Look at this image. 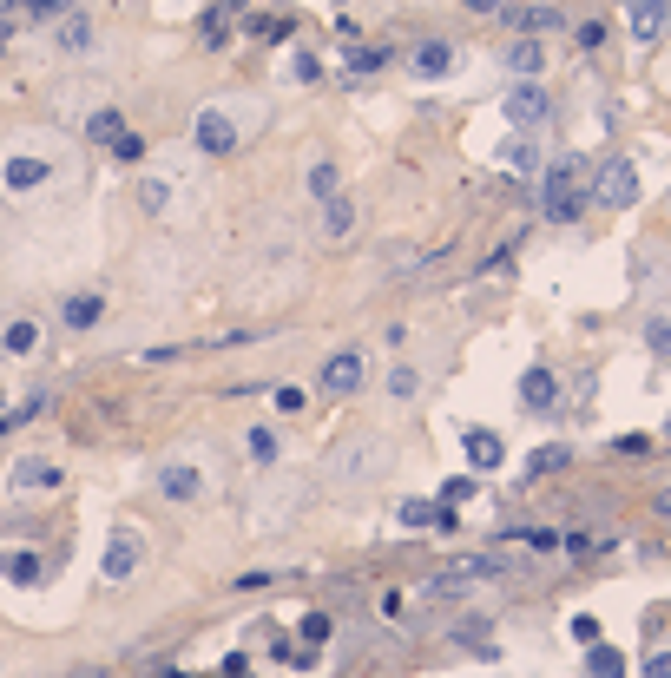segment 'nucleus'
Returning a JSON list of instances; mask_svg holds the SVG:
<instances>
[{"label": "nucleus", "mask_w": 671, "mask_h": 678, "mask_svg": "<svg viewBox=\"0 0 671 678\" xmlns=\"http://www.w3.org/2000/svg\"><path fill=\"white\" fill-rule=\"evenodd\" d=\"M99 316H106V297H99V290H73V297L60 303V323H66V330H93Z\"/></svg>", "instance_id": "a211bd4d"}, {"label": "nucleus", "mask_w": 671, "mask_h": 678, "mask_svg": "<svg viewBox=\"0 0 671 678\" xmlns=\"http://www.w3.org/2000/svg\"><path fill=\"white\" fill-rule=\"evenodd\" d=\"M7 481H14L20 494H53L66 481L60 474V461H47V455H27V461H14V474H7Z\"/></svg>", "instance_id": "ddd939ff"}, {"label": "nucleus", "mask_w": 671, "mask_h": 678, "mask_svg": "<svg viewBox=\"0 0 671 678\" xmlns=\"http://www.w3.org/2000/svg\"><path fill=\"white\" fill-rule=\"evenodd\" d=\"M323 639H329V619H323V613H310V619H303V646L316 652V646H323Z\"/></svg>", "instance_id": "58836bf2"}, {"label": "nucleus", "mask_w": 671, "mask_h": 678, "mask_svg": "<svg viewBox=\"0 0 671 678\" xmlns=\"http://www.w3.org/2000/svg\"><path fill=\"white\" fill-rule=\"evenodd\" d=\"M33 20H60V14H73V0H20Z\"/></svg>", "instance_id": "c9c22d12"}, {"label": "nucleus", "mask_w": 671, "mask_h": 678, "mask_svg": "<svg viewBox=\"0 0 671 678\" xmlns=\"http://www.w3.org/2000/svg\"><path fill=\"white\" fill-rule=\"evenodd\" d=\"M33 343H40V330H33L27 316H14V323H7V356H27Z\"/></svg>", "instance_id": "7c9ffc66"}, {"label": "nucleus", "mask_w": 671, "mask_h": 678, "mask_svg": "<svg viewBox=\"0 0 671 678\" xmlns=\"http://www.w3.org/2000/svg\"><path fill=\"white\" fill-rule=\"evenodd\" d=\"M566 639H573V646H599V619L593 613H573V619H566Z\"/></svg>", "instance_id": "473e14b6"}, {"label": "nucleus", "mask_w": 671, "mask_h": 678, "mask_svg": "<svg viewBox=\"0 0 671 678\" xmlns=\"http://www.w3.org/2000/svg\"><path fill=\"white\" fill-rule=\"evenodd\" d=\"M237 139H244V132L231 126V112H224V106H204L198 119H191V145H198L204 158H231Z\"/></svg>", "instance_id": "39448f33"}, {"label": "nucleus", "mask_w": 671, "mask_h": 678, "mask_svg": "<svg viewBox=\"0 0 671 678\" xmlns=\"http://www.w3.org/2000/svg\"><path fill=\"white\" fill-rule=\"evenodd\" d=\"M244 448H250V461H257V468H270V461H277V435H270V428H250Z\"/></svg>", "instance_id": "cd10ccee"}, {"label": "nucleus", "mask_w": 671, "mask_h": 678, "mask_svg": "<svg viewBox=\"0 0 671 678\" xmlns=\"http://www.w3.org/2000/svg\"><path fill=\"white\" fill-rule=\"evenodd\" d=\"M461 448H468V468H474V474H494L500 461H507V442H500L494 428H468V435H461Z\"/></svg>", "instance_id": "4468645a"}, {"label": "nucleus", "mask_w": 671, "mask_h": 678, "mask_svg": "<svg viewBox=\"0 0 671 678\" xmlns=\"http://www.w3.org/2000/svg\"><path fill=\"white\" fill-rule=\"evenodd\" d=\"M500 112H507V126H514V132H540L553 119V99H547L540 79H514L507 99H500Z\"/></svg>", "instance_id": "f03ea898"}, {"label": "nucleus", "mask_w": 671, "mask_h": 678, "mask_svg": "<svg viewBox=\"0 0 671 678\" xmlns=\"http://www.w3.org/2000/svg\"><path fill=\"white\" fill-rule=\"evenodd\" d=\"M369 382V363H362V349H336L323 369H316V389L323 395H356Z\"/></svg>", "instance_id": "423d86ee"}, {"label": "nucleus", "mask_w": 671, "mask_h": 678, "mask_svg": "<svg viewBox=\"0 0 671 678\" xmlns=\"http://www.w3.org/2000/svg\"><path fill=\"white\" fill-rule=\"evenodd\" d=\"M468 14H481V20H494V14H507V0H461Z\"/></svg>", "instance_id": "37998d69"}, {"label": "nucleus", "mask_w": 671, "mask_h": 678, "mask_svg": "<svg viewBox=\"0 0 671 678\" xmlns=\"http://www.w3.org/2000/svg\"><path fill=\"white\" fill-rule=\"evenodd\" d=\"M593 198L599 211H632V198H639V165L632 158H606L593 178Z\"/></svg>", "instance_id": "20e7f679"}, {"label": "nucleus", "mask_w": 671, "mask_h": 678, "mask_svg": "<svg viewBox=\"0 0 671 678\" xmlns=\"http://www.w3.org/2000/svg\"><path fill=\"white\" fill-rule=\"evenodd\" d=\"M507 20H514V33H533V40L560 27V14H553V7H507Z\"/></svg>", "instance_id": "5701e85b"}, {"label": "nucleus", "mask_w": 671, "mask_h": 678, "mask_svg": "<svg viewBox=\"0 0 671 678\" xmlns=\"http://www.w3.org/2000/svg\"><path fill=\"white\" fill-rule=\"evenodd\" d=\"M553 402H560V382H553L547 363H533L527 376H520V409L527 415H553Z\"/></svg>", "instance_id": "f8f14e48"}, {"label": "nucleus", "mask_w": 671, "mask_h": 678, "mask_svg": "<svg viewBox=\"0 0 671 678\" xmlns=\"http://www.w3.org/2000/svg\"><path fill=\"white\" fill-rule=\"evenodd\" d=\"M0 53H7V27H0Z\"/></svg>", "instance_id": "de8ad7c7"}, {"label": "nucleus", "mask_w": 671, "mask_h": 678, "mask_svg": "<svg viewBox=\"0 0 671 678\" xmlns=\"http://www.w3.org/2000/svg\"><path fill=\"white\" fill-rule=\"evenodd\" d=\"M665 442H671V415H665Z\"/></svg>", "instance_id": "09e8293b"}, {"label": "nucleus", "mask_w": 671, "mask_h": 678, "mask_svg": "<svg viewBox=\"0 0 671 678\" xmlns=\"http://www.w3.org/2000/svg\"><path fill=\"white\" fill-rule=\"evenodd\" d=\"M579 205H586V165L579 158H547V172H540V211H547V224H573Z\"/></svg>", "instance_id": "f257e3e1"}, {"label": "nucleus", "mask_w": 671, "mask_h": 678, "mask_svg": "<svg viewBox=\"0 0 671 678\" xmlns=\"http://www.w3.org/2000/svg\"><path fill=\"white\" fill-rule=\"evenodd\" d=\"M139 560H145V534H139V527H112V534H106V553H99V580H106V586H125L132 573H139Z\"/></svg>", "instance_id": "7ed1b4c3"}, {"label": "nucleus", "mask_w": 671, "mask_h": 678, "mask_svg": "<svg viewBox=\"0 0 671 678\" xmlns=\"http://www.w3.org/2000/svg\"><path fill=\"white\" fill-rule=\"evenodd\" d=\"M53 47H60V53H86V47H93V20H86V14H60Z\"/></svg>", "instance_id": "6ab92c4d"}, {"label": "nucleus", "mask_w": 671, "mask_h": 678, "mask_svg": "<svg viewBox=\"0 0 671 678\" xmlns=\"http://www.w3.org/2000/svg\"><path fill=\"white\" fill-rule=\"evenodd\" d=\"M665 205H671V198H665Z\"/></svg>", "instance_id": "8fccbe9b"}, {"label": "nucleus", "mask_w": 671, "mask_h": 678, "mask_svg": "<svg viewBox=\"0 0 671 678\" xmlns=\"http://www.w3.org/2000/svg\"><path fill=\"white\" fill-rule=\"evenodd\" d=\"M500 66H507V73H514V79H540V73H547V47H540L533 33H520L514 47L500 53Z\"/></svg>", "instance_id": "dca6fc26"}, {"label": "nucleus", "mask_w": 671, "mask_h": 678, "mask_svg": "<svg viewBox=\"0 0 671 678\" xmlns=\"http://www.w3.org/2000/svg\"><path fill=\"white\" fill-rule=\"evenodd\" d=\"M323 237L329 244H343V237H356V224H362V211H356V198H343V191H336V198H323Z\"/></svg>", "instance_id": "f3484780"}, {"label": "nucleus", "mask_w": 671, "mask_h": 678, "mask_svg": "<svg viewBox=\"0 0 671 678\" xmlns=\"http://www.w3.org/2000/svg\"><path fill=\"white\" fill-rule=\"evenodd\" d=\"M158 494H165V501H198L204 474L191 468V461H165V468H158Z\"/></svg>", "instance_id": "2eb2a0df"}, {"label": "nucleus", "mask_w": 671, "mask_h": 678, "mask_svg": "<svg viewBox=\"0 0 671 678\" xmlns=\"http://www.w3.org/2000/svg\"><path fill=\"white\" fill-rule=\"evenodd\" d=\"M658 514H665V521H671V488H665V494H658Z\"/></svg>", "instance_id": "c03bdc74"}, {"label": "nucleus", "mask_w": 671, "mask_h": 678, "mask_svg": "<svg viewBox=\"0 0 671 678\" xmlns=\"http://www.w3.org/2000/svg\"><path fill=\"white\" fill-rule=\"evenodd\" d=\"M514 251H520V237H514V244H500V251H494V257H487V264H481V270H487V277H494V270H507V264H514Z\"/></svg>", "instance_id": "79ce46f5"}, {"label": "nucleus", "mask_w": 671, "mask_h": 678, "mask_svg": "<svg viewBox=\"0 0 671 678\" xmlns=\"http://www.w3.org/2000/svg\"><path fill=\"white\" fill-rule=\"evenodd\" d=\"M639 678H671V646H658V652H645V665H639Z\"/></svg>", "instance_id": "e433bc0d"}, {"label": "nucleus", "mask_w": 671, "mask_h": 678, "mask_svg": "<svg viewBox=\"0 0 671 678\" xmlns=\"http://www.w3.org/2000/svg\"><path fill=\"white\" fill-rule=\"evenodd\" d=\"M520 534H527L533 553H553V547H560V534H553V527H520Z\"/></svg>", "instance_id": "4c0bfd02"}, {"label": "nucleus", "mask_w": 671, "mask_h": 678, "mask_svg": "<svg viewBox=\"0 0 671 678\" xmlns=\"http://www.w3.org/2000/svg\"><path fill=\"white\" fill-rule=\"evenodd\" d=\"M632 665H625V652L612 646H586V678H625Z\"/></svg>", "instance_id": "b1692460"}, {"label": "nucleus", "mask_w": 671, "mask_h": 678, "mask_svg": "<svg viewBox=\"0 0 671 678\" xmlns=\"http://www.w3.org/2000/svg\"><path fill=\"white\" fill-rule=\"evenodd\" d=\"M573 40H579L586 53H599V47H606V20H579V27H573Z\"/></svg>", "instance_id": "72a5a7b5"}, {"label": "nucleus", "mask_w": 671, "mask_h": 678, "mask_svg": "<svg viewBox=\"0 0 671 678\" xmlns=\"http://www.w3.org/2000/svg\"><path fill=\"white\" fill-rule=\"evenodd\" d=\"M560 468H573V448L566 442H547V448L527 455V481H547V474H560Z\"/></svg>", "instance_id": "aec40b11"}, {"label": "nucleus", "mask_w": 671, "mask_h": 678, "mask_svg": "<svg viewBox=\"0 0 671 678\" xmlns=\"http://www.w3.org/2000/svg\"><path fill=\"white\" fill-rule=\"evenodd\" d=\"M468 494H474V481H468V474H454L448 488H441V501H448V507H461V501H468Z\"/></svg>", "instance_id": "ea45409f"}, {"label": "nucleus", "mask_w": 671, "mask_h": 678, "mask_svg": "<svg viewBox=\"0 0 671 678\" xmlns=\"http://www.w3.org/2000/svg\"><path fill=\"white\" fill-rule=\"evenodd\" d=\"M500 165H507L514 178H533V185H540V172H547V152H540V139H533V132H514V139L500 145Z\"/></svg>", "instance_id": "1a4fd4ad"}, {"label": "nucleus", "mask_w": 671, "mask_h": 678, "mask_svg": "<svg viewBox=\"0 0 671 678\" xmlns=\"http://www.w3.org/2000/svg\"><path fill=\"white\" fill-rule=\"evenodd\" d=\"M73 678H112V672H99V665H86V672H73Z\"/></svg>", "instance_id": "49530a36"}, {"label": "nucleus", "mask_w": 671, "mask_h": 678, "mask_svg": "<svg viewBox=\"0 0 671 678\" xmlns=\"http://www.w3.org/2000/svg\"><path fill=\"white\" fill-rule=\"evenodd\" d=\"M645 349H652L658 363L671 356V316H645Z\"/></svg>", "instance_id": "bb28decb"}, {"label": "nucleus", "mask_w": 671, "mask_h": 678, "mask_svg": "<svg viewBox=\"0 0 671 678\" xmlns=\"http://www.w3.org/2000/svg\"><path fill=\"white\" fill-rule=\"evenodd\" d=\"M0 573L14 586H40L47 580V560H40V553H0Z\"/></svg>", "instance_id": "412c9836"}, {"label": "nucleus", "mask_w": 671, "mask_h": 678, "mask_svg": "<svg viewBox=\"0 0 671 678\" xmlns=\"http://www.w3.org/2000/svg\"><path fill=\"white\" fill-rule=\"evenodd\" d=\"M119 132H125V119H119V106H99V112H93V119H86V139H99V145H106V139H119Z\"/></svg>", "instance_id": "a878e982"}, {"label": "nucleus", "mask_w": 671, "mask_h": 678, "mask_svg": "<svg viewBox=\"0 0 671 678\" xmlns=\"http://www.w3.org/2000/svg\"><path fill=\"white\" fill-rule=\"evenodd\" d=\"M408 73L415 79H448L454 73V40H415V47H408Z\"/></svg>", "instance_id": "9b49d317"}, {"label": "nucleus", "mask_w": 671, "mask_h": 678, "mask_svg": "<svg viewBox=\"0 0 671 678\" xmlns=\"http://www.w3.org/2000/svg\"><path fill=\"white\" fill-rule=\"evenodd\" d=\"M514 573V560L507 553H474V560H461V567H448L428 593H454V586H468V580H507Z\"/></svg>", "instance_id": "0eeeda50"}, {"label": "nucleus", "mask_w": 671, "mask_h": 678, "mask_svg": "<svg viewBox=\"0 0 671 678\" xmlns=\"http://www.w3.org/2000/svg\"><path fill=\"white\" fill-rule=\"evenodd\" d=\"M389 66V47H349V73H382Z\"/></svg>", "instance_id": "2f4dec72"}, {"label": "nucleus", "mask_w": 671, "mask_h": 678, "mask_svg": "<svg viewBox=\"0 0 671 678\" xmlns=\"http://www.w3.org/2000/svg\"><path fill=\"white\" fill-rule=\"evenodd\" d=\"M665 20H671V0H625V27L639 47H658L665 40Z\"/></svg>", "instance_id": "6e6552de"}, {"label": "nucleus", "mask_w": 671, "mask_h": 678, "mask_svg": "<svg viewBox=\"0 0 671 678\" xmlns=\"http://www.w3.org/2000/svg\"><path fill=\"white\" fill-rule=\"evenodd\" d=\"M40 409H47V389H33L27 402H20V409H7V415H0V435H14V428H27Z\"/></svg>", "instance_id": "393cba45"}, {"label": "nucleus", "mask_w": 671, "mask_h": 678, "mask_svg": "<svg viewBox=\"0 0 671 678\" xmlns=\"http://www.w3.org/2000/svg\"><path fill=\"white\" fill-rule=\"evenodd\" d=\"M47 178H53V158H40V152H14L0 165V185L7 191H40Z\"/></svg>", "instance_id": "9d476101"}, {"label": "nucleus", "mask_w": 671, "mask_h": 678, "mask_svg": "<svg viewBox=\"0 0 671 678\" xmlns=\"http://www.w3.org/2000/svg\"><path fill=\"white\" fill-rule=\"evenodd\" d=\"M487 632H494V619H461V626H454V639H461V646L494 652V639H487Z\"/></svg>", "instance_id": "c85d7f7f"}, {"label": "nucleus", "mask_w": 671, "mask_h": 678, "mask_svg": "<svg viewBox=\"0 0 671 678\" xmlns=\"http://www.w3.org/2000/svg\"><path fill=\"white\" fill-rule=\"evenodd\" d=\"M303 191H310L316 205H323V198H336V191H343V172H336V165H329V158H316L310 172H303Z\"/></svg>", "instance_id": "4be33fe9"}, {"label": "nucleus", "mask_w": 671, "mask_h": 678, "mask_svg": "<svg viewBox=\"0 0 671 678\" xmlns=\"http://www.w3.org/2000/svg\"><path fill=\"white\" fill-rule=\"evenodd\" d=\"M112 158H119V165H139V158H145V139L119 132V139H112Z\"/></svg>", "instance_id": "f704fd0d"}, {"label": "nucleus", "mask_w": 671, "mask_h": 678, "mask_svg": "<svg viewBox=\"0 0 671 678\" xmlns=\"http://www.w3.org/2000/svg\"><path fill=\"white\" fill-rule=\"evenodd\" d=\"M395 521L422 534V527H435V501H402V507H395Z\"/></svg>", "instance_id": "c756f323"}, {"label": "nucleus", "mask_w": 671, "mask_h": 678, "mask_svg": "<svg viewBox=\"0 0 671 678\" xmlns=\"http://www.w3.org/2000/svg\"><path fill=\"white\" fill-rule=\"evenodd\" d=\"M14 7H20V0H0V27H7V14H14Z\"/></svg>", "instance_id": "a18cd8bd"}, {"label": "nucleus", "mask_w": 671, "mask_h": 678, "mask_svg": "<svg viewBox=\"0 0 671 678\" xmlns=\"http://www.w3.org/2000/svg\"><path fill=\"white\" fill-rule=\"evenodd\" d=\"M389 395H402V402H408V395H415V369H408V363H402V369H395V376H389Z\"/></svg>", "instance_id": "a19ab883"}]
</instances>
